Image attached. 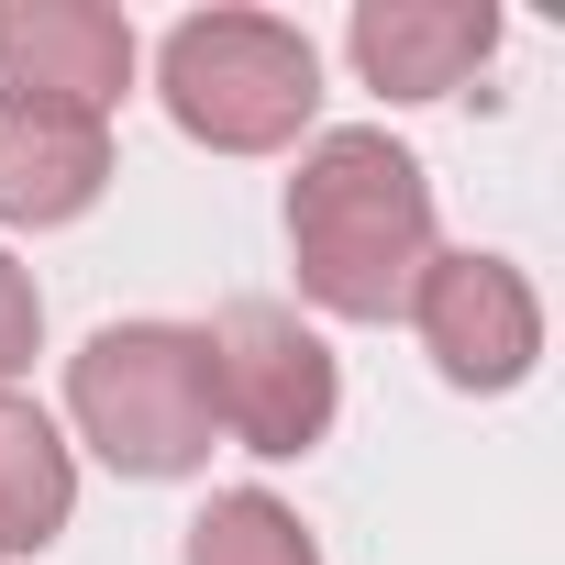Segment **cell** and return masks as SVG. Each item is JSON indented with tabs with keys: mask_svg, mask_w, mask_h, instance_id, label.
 I'll use <instances>...</instances> for the list:
<instances>
[{
	"mask_svg": "<svg viewBox=\"0 0 565 565\" xmlns=\"http://www.w3.org/2000/svg\"><path fill=\"white\" fill-rule=\"evenodd\" d=\"M433 255H444L433 244V178L411 145H388L377 122H344L300 156V178H289L300 300H322L333 322H388V311H411Z\"/></svg>",
	"mask_w": 565,
	"mask_h": 565,
	"instance_id": "obj_1",
	"label": "cell"
},
{
	"mask_svg": "<svg viewBox=\"0 0 565 565\" xmlns=\"http://www.w3.org/2000/svg\"><path fill=\"white\" fill-rule=\"evenodd\" d=\"M67 422L100 444L111 477H200L211 466V344L200 322H100L78 355H67Z\"/></svg>",
	"mask_w": 565,
	"mask_h": 565,
	"instance_id": "obj_2",
	"label": "cell"
},
{
	"mask_svg": "<svg viewBox=\"0 0 565 565\" xmlns=\"http://www.w3.org/2000/svg\"><path fill=\"white\" fill-rule=\"evenodd\" d=\"M156 100L211 156H277L322 111V56L277 12H189L156 45Z\"/></svg>",
	"mask_w": 565,
	"mask_h": 565,
	"instance_id": "obj_3",
	"label": "cell"
},
{
	"mask_svg": "<svg viewBox=\"0 0 565 565\" xmlns=\"http://www.w3.org/2000/svg\"><path fill=\"white\" fill-rule=\"evenodd\" d=\"M211 344V411L244 455H311L344 411V377H333V344L277 311V300H222V322L200 333Z\"/></svg>",
	"mask_w": 565,
	"mask_h": 565,
	"instance_id": "obj_4",
	"label": "cell"
},
{
	"mask_svg": "<svg viewBox=\"0 0 565 565\" xmlns=\"http://www.w3.org/2000/svg\"><path fill=\"white\" fill-rule=\"evenodd\" d=\"M411 333H422V355L444 366V388L499 399V388H521L532 355H543V300H532V277H521L510 255H477V244H466V255H433V266H422Z\"/></svg>",
	"mask_w": 565,
	"mask_h": 565,
	"instance_id": "obj_5",
	"label": "cell"
},
{
	"mask_svg": "<svg viewBox=\"0 0 565 565\" xmlns=\"http://www.w3.org/2000/svg\"><path fill=\"white\" fill-rule=\"evenodd\" d=\"M122 89H134V23L111 0H0V100L111 122Z\"/></svg>",
	"mask_w": 565,
	"mask_h": 565,
	"instance_id": "obj_6",
	"label": "cell"
},
{
	"mask_svg": "<svg viewBox=\"0 0 565 565\" xmlns=\"http://www.w3.org/2000/svg\"><path fill=\"white\" fill-rule=\"evenodd\" d=\"M344 45H355L366 89H388V100H444V89H466V78L499 56V12H488V0H366Z\"/></svg>",
	"mask_w": 565,
	"mask_h": 565,
	"instance_id": "obj_7",
	"label": "cell"
},
{
	"mask_svg": "<svg viewBox=\"0 0 565 565\" xmlns=\"http://www.w3.org/2000/svg\"><path fill=\"white\" fill-rule=\"evenodd\" d=\"M111 189V122L89 111H34V100H0V222H78Z\"/></svg>",
	"mask_w": 565,
	"mask_h": 565,
	"instance_id": "obj_8",
	"label": "cell"
},
{
	"mask_svg": "<svg viewBox=\"0 0 565 565\" xmlns=\"http://www.w3.org/2000/svg\"><path fill=\"white\" fill-rule=\"evenodd\" d=\"M67 510H78V466H67L56 422H45L34 399L0 388V565H12V554H45V543L67 532Z\"/></svg>",
	"mask_w": 565,
	"mask_h": 565,
	"instance_id": "obj_9",
	"label": "cell"
},
{
	"mask_svg": "<svg viewBox=\"0 0 565 565\" xmlns=\"http://www.w3.org/2000/svg\"><path fill=\"white\" fill-rule=\"evenodd\" d=\"M189 565H322L311 521L266 488H222L200 521H189Z\"/></svg>",
	"mask_w": 565,
	"mask_h": 565,
	"instance_id": "obj_10",
	"label": "cell"
},
{
	"mask_svg": "<svg viewBox=\"0 0 565 565\" xmlns=\"http://www.w3.org/2000/svg\"><path fill=\"white\" fill-rule=\"evenodd\" d=\"M34 344H45V300H34V277L0 255V388L34 366Z\"/></svg>",
	"mask_w": 565,
	"mask_h": 565,
	"instance_id": "obj_11",
	"label": "cell"
}]
</instances>
